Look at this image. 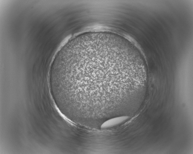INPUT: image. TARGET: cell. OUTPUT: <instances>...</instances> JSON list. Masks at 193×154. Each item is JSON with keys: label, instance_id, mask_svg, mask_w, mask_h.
Returning a JSON list of instances; mask_svg holds the SVG:
<instances>
[{"label": "cell", "instance_id": "2", "mask_svg": "<svg viewBox=\"0 0 193 154\" xmlns=\"http://www.w3.org/2000/svg\"><path fill=\"white\" fill-rule=\"evenodd\" d=\"M130 117L128 116L113 117L104 122L100 125V128L102 129L111 128L124 123Z\"/></svg>", "mask_w": 193, "mask_h": 154}, {"label": "cell", "instance_id": "1", "mask_svg": "<svg viewBox=\"0 0 193 154\" xmlns=\"http://www.w3.org/2000/svg\"><path fill=\"white\" fill-rule=\"evenodd\" d=\"M137 69L127 48L103 34L78 36L58 52L49 73L57 106L71 116L92 119L118 111L125 87L137 85Z\"/></svg>", "mask_w": 193, "mask_h": 154}]
</instances>
